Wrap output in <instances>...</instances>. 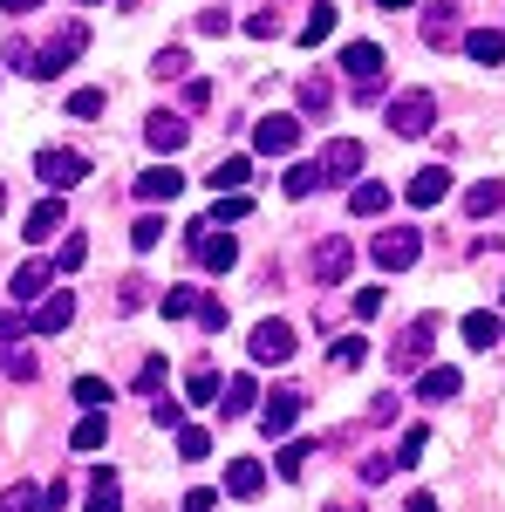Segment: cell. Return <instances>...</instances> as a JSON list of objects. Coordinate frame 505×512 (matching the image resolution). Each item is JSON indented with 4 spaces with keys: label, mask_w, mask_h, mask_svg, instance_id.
<instances>
[{
    "label": "cell",
    "mask_w": 505,
    "mask_h": 512,
    "mask_svg": "<svg viewBox=\"0 0 505 512\" xmlns=\"http://www.w3.org/2000/svg\"><path fill=\"white\" fill-rule=\"evenodd\" d=\"M294 144H301V117H280L273 110V117L253 123V151L260 158H294Z\"/></svg>",
    "instance_id": "3957f363"
},
{
    "label": "cell",
    "mask_w": 505,
    "mask_h": 512,
    "mask_svg": "<svg viewBox=\"0 0 505 512\" xmlns=\"http://www.w3.org/2000/svg\"><path fill=\"white\" fill-rule=\"evenodd\" d=\"M253 362H260V369H280V362H294V321H260V328H253Z\"/></svg>",
    "instance_id": "277c9868"
},
{
    "label": "cell",
    "mask_w": 505,
    "mask_h": 512,
    "mask_svg": "<svg viewBox=\"0 0 505 512\" xmlns=\"http://www.w3.org/2000/svg\"><path fill=\"white\" fill-rule=\"evenodd\" d=\"M465 55L478 62V69H505V35H499V28H471Z\"/></svg>",
    "instance_id": "d6986e66"
},
{
    "label": "cell",
    "mask_w": 505,
    "mask_h": 512,
    "mask_svg": "<svg viewBox=\"0 0 505 512\" xmlns=\"http://www.w3.org/2000/svg\"><path fill=\"white\" fill-rule=\"evenodd\" d=\"M308 458H314V444H301V437H294V444H280L273 472H280V478H301V472H308Z\"/></svg>",
    "instance_id": "d6a6232c"
},
{
    "label": "cell",
    "mask_w": 505,
    "mask_h": 512,
    "mask_svg": "<svg viewBox=\"0 0 505 512\" xmlns=\"http://www.w3.org/2000/svg\"><path fill=\"white\" fill-rule=\"evenodd\" d=\"M178 458H185V465H205V458H212V437L198 431V424H178Z\"/></svg>",
    "instance_id": "1f68e13d"
},
{
    "label": "cell",
    "mask_w": 505,
    "mask_h": 512,
    "mask_svg": "<svg viewBox=\"0 0 505 512\" xmlns=\"http://www.w3.org/2000/svg\"><path fill=\"white\" fill-rule=\"evenodd\" d=\"M444 198H451V171H444V164H424V171L410 178V205L430 212V205H444Z\"/></svg>",
    "instance_id": "5bb4252c"
},
{
    "label": "cell",
    "mask_w": 505,
    "mask_h": 512,
    "mask_svg": "<svg viewBox=\"0 0 505 512\" xmlns=\"http://www.w3.org/2000/svg\"><path fill=\"white\" fill-rule=\"evenodd\" d=\"M335 110V89L321 76H301V117H328Z\"/></svg>",
    "instance_id": "f1b7e54d"
},
{
    "label": "cell",
    "mask_w": 505,
    "mask_h": 512,
    "mask_svg": "<svg viewBox=\"0 0 505 512\" xmlns=\"http://www.w3.org/2000/svg\"><path fill=\"white\" fill-rule=\"evenodd\" d=\"M164 390V355H144V369H137V396H157Z\"/></svg>",
    "instance_id": "b9f144b4"
},
{
    "label": "cell",
    "mask_w": 505,
    "mask_h": 512,
    "mask_svg": "<svg viewBox=\"0 0 505 512\" xmlns=\"http://www.w3.org/2000/svg\"><path fill=\"white\" fill-rule=\"evenodd\" d=\"M424 41L430 48H451L458 41V0H430L424 7Z\"/></svg>",
    "instance_id": "9a60e30c"
},
{
    "label": "cell",
    "mask_w": 505,
    "mask_h": 512,
    "mask_svg": "<svg viewBox=\"0 0 505 512\" xmlns=\"http://www.w3.org/2000/svg\"><path fill=\"white\" fill-rule=\"evenodd\" d=\"M192 253H198V267H212V274H233V267H239V246L219 233V226H198Z\"/></svg>",
    "instance_id": "9c48e42d"
},
{
    "label": "cell",
    "mask_w": 505,
    "mask_h": 512,
    "mask_svg": "<svg viewBox=\"0 0 505 512\" xmlns=\"http://www.w3.org/2000/svg\"><path fill=\"white\" fill-rule=\"evenodd\" d=\"M82 260H89V246H82V239H62V246H55V267H62V274H76Z\"/></svg>",
    "instance_id": "7dc6e473"
},
{
    "label": "cell",
    "mask_w": 505,
    "mask_h": 512,
    "mask_svg": "<svg viewBox=\"0 0 505 512\" xmlns=\"http://www.w3.org/2000/svg\"><path fill=\"white\" fill-rule=\"evenodd\" d=\"M342 69H349L355 82H376L383 76V48H376V41H349V48H342Z\"/></svg>",
    "instance_id": "ffe728a7"
},
{
    "label": "cell",
    "mask_w": 505,
    "mask_h": 512,
    "mask_svg": "<svg viewBox=\"0 0 505 512\" xmlns=\"http://www.w3.org/2000/svg\"><path fill=\"white\" fill-rule=\"evenodd\" d=\"M185 69H192V62H185V48H164V55H157V76H164V82H178Z\"/></svg>",
    "instance_id": "f907efd6"
},
{
    "label": "cell",
    "mask_w": 505,
    "mask_h": 512,
    "mask_svg": "<svg viewBox=\"0 0 505 512\" xmlns=\"http://www.w3.org/2000/svg\"><path fill=\"white\" fill-rule=\"evenodd\" d=\"M424 451H430V431H424V424H410V431H403V451H396V465H424Z\"/></svg>",
    "instance_id": "8d00e7d4"
},
{
    "label": "cell",
    "mask_w": 505,
    "mask_h": 512,
    "mask_svg": "<svg viewBox=\"0 0 505 512\" xmlns=\"http://www.w3.org/2000/svg\"><path fill=\"white\" fill-rule=\"evenodd\" d=\"M48 280H55V267H48V260H21V267H14V280H7V294H14V301H41V287H48Z\"/></svg>",
    "instance_id": "e0dca14e"
},
{
    "label": "cell",
    "mask_w": 505,
    "mask_h": 512,
    "mask_svg": "<svg viewBox=\"0 0 505 512\" xmlns=\"http://www.w3.org/2000/svg\"><path fill=\"white\" fill-rule=\"evenodd\" d=\"M192 28H198V35H226V28H233V14H226V7H205Z\"/></svg>",
    "instance_id": "681fc988"
},
{
    "label": "cell",
    "mask_w": 505,
    "mask_h": 512,
    "mask_svg": "<svg viewBox=\"0 0 505 512\" xmlns=\"http://www.w3.org/2000/svg\"><path fill=\"white\" fill-rule=\"evenodd\" d=\"M246 178H253V164H246V158H226V164H212V185H219V192H239Z\"/></svg>",
    "instance_id": "e575fe53"
},
{
    "label": "cell",
    "mask_w": 505,
    "mask_h": 512,
    "mask_svg": "<svg viewBox=\"0 0 505 512\" xmlns=\"http://www.w3.org/2000/svg\"><path fill=\"white\" fill-rule=\"evenodd\" d=\"M465 342H471V349H485V355H492V349L505 342V321L478 308V315H465Z\"/></svg>",
    "instance_id": "cb8c5ba5"
},
{
    "label": "cell",
    "mask_w": 505,
    "mask_h": 512,
    "mask_svg": "<svg viewBox=\"0 0 505 512\" xmlns=\"http://www.w3.org/2000/svg\"><path fill=\"white\" fill-rule=\"evenodd\" d=\"M267 410H260V431L267 437H287L294 424H301V410H308V396L301 390H273V396H260Z\"/></svg>",
    "instance_id": "52a82bcc"
},
{
    "label": "cell",
    "mask_w": 505,
    "mask_h": 512,
    "mask_svg": "<svg viewBox=\"0 0 505 512\" xmlns=\"http://www.w3.org/2000/svg\"><path fill=\"white\" fill-rule=\"evenodd\" d=\"M0 212H7V185H0Z\"/></svg>",
    "instance_id": "e7e4bbea"
},
{
    "label": "cell",
    "mask_w": 505,
    "mask_h": 512,
    "mask_svg": "<svg viewBox=\"0 0 505 512\" xmlns=\"http://www.w3.org/2000/svg\"><path fill=\"white\" fill-rule=\"evenodd\" d=\"M82 48H89V28H82V21H69V28H62V35H55V41H48V48L35 55V76H62V69L76 62Z\"/></svg>",
    "instance_id": "5b68a950"
},
{
    "label": "cell",
    "mask_w": 505,
    "mask_h": 512,
    "mask_svg": "<svg viewBox=\"0 0 505 512\" xmlns=\"http://www.w3.org/2000/svg\"><path fill=\"white\" fill-rule=\"evenodd\" d=\"M144 144H151L157 158H171V151H185V144H192V123L171 117V110H151V117H144Z\"/></svg>",
    "instance_id": "8992f818"
},
{
    "label": "cell",
    "mask_w": 505,
    "mask_h": 512,
    "mask_svg": "<svg viewBox=\"0 0 505 512\" xmlns=\"http://www.w3.org/2000/svg\"><path fill=\"white\" fill-rule=\"evenodd\" d=\"M328 28H335V7L321 0V7H314L308 21H301V48H321V41H328Z\"/></svg>",
    "instance_id": "836d02e7"
},
{
    "label": "cell",
    "mask_w": 505,
    "mask_h": 512,
    "mask_svg": "<svg viewBox=\"0 0 505 512\" xmlns=\"http://www.w3.org/2000/svg\"><path fill=\"white\" fill-rule=\"evenodd\" d=\"M328 512H362V506H355V499H342V506H328Z\"/></svg>",
    "instance_id": "6125c7cd"
},
{
    "label": "cell",
    "mask_w": 505,
    "mask_h": 512,
    "mask_svg": "<svg viewBox=\"0 0 505 512\" xmlns=\"http://www.w3.org/2000/svg\"><path fill=\"white\" fill-rule=\"evenodd\" d=\"M41 506V485H7L0 492V512H35Z\"/></svg>",
    "instance_id": "74e56055"
},
{
    "label": "cell",
    "mask_w": 505,
    "mask_h": 512,
    "mask_svg": "<svg viewBox=\"0 0 505 512\" xmlns=\"http://www.w3.org/2000/svg\"><path fill=\"white\" fill-rule=\"evenodd\" d=\"M178 192H185V178H178L171 164H151V171L137 178V198H144V205H171Z\"/></svg>",
    "instance_id": "2e32d148"
},
{
    "label": "cell",
    "mask_w": 505,
    "mask_h": 512,
    "mask_svg": "<svg viewBox=\"0 0 505 512\" xmlns=\"http://www.w3.org/2000/svg\"><path fill=\"white\" fill-rule=\"evenodd\" d=\"M144 301H151V287H144V280H123V301H117L123 315H137V308H144Z\"/></svg>",
    "instance_id": "11a10c76"
},
{
    "label": "cell",
    "mask_w": 505,
    "mask_h": 512,
    "mask_svg": "<svg viewBox=\"0 0 505 512\" xmlns=\"http://www.w3.org/2000/svg\"><path fill=\"white\" fill-rule=\"evenodd\" d=\"M35 171H41V185L62 192V185H82L89 178V158L82 151H35Z\"/></svg>",
    "instance_id": "ba28073f"
},
{
    "label": "cell",
    "mask_w": 505,
    "mask_h": 512,
    "mask_svg": "<svg viewBox=\"0 0 505 512\" xmlns=\"http://www.w3.org/2000/svg\"><path fill=\"white\" fill-rule=\"evenodd\" d=\"M76 403L103 410V403H110V383H103V376H76Z\"/></svg>",
    "instance_id": "7bdbcfd3"
},
{
    "label": "cell",
    "mask_w": 505,
    "mask_h": 512,
    "mask_svg": "<svg viewBox=\"0 0 505 512\" xmlns=\"http://www.w3.org/2000/svg\"><path fill=\"white\" fill-rule=\"evenodd\" d=\"M383 315V287H362V294H355V321H376Z\"/></svg>",
    "instance_id": "816d5d0a"
},
{
    "label": "cell",
    "mask_w": 505,
    "mask_h": 512,
    "mask_svg": "<svg viewBox=\"0 0 505 512\" xmlns=\"http://www.w3.org/2000/svg\"><path fill=\"white\" fill-rule=\"evenodd\" d=\"M185 512H219V492H185Z\"/></svg>",
    "instance_id": "680465c9"
},
{
    "label": "cell",
    "mask_w": 505,
    "mask_h": 512,
    "mask_svg": "<svg viewBox=\"0 0 505 512\" xmlns=\"http://www.w3.org/2000/svg\"><path fill=\"white\" fill-rule=\"evenodd\" d=\"M383 123L396 137H430V130H437V96H430V89H403V96L389 103Z\"/></svg>",
    "instance_id": "6da1fadb"
},
{
    "label": "cell",
    "mask_w": 505,
    "mask_h": 512,
    "mask_svg": "<svg viewBox=\"0 0 505 512\" xmlns=\"http://www.w3.org/2000/svg\"><path fill=\"white\" fill-rule=\"evenodd\" d=\"M246 35H253V41H273V35H280V14H273V7H260V14L246 21Z\"/></svg>",
    "instance_id": "c3c4849f"
},
{
    "label": "cell",
    "mask_w": 505,
    "mask_h": 512,
    "mask_svg": "<svg viewBox=\"0 0 505 512\" xmlns=\"http://www.w3.org/2000/svg\"><path fill=\"white\" fill-rule=\"evenodd\" d=\"M198 328H212V335H226V308H219V301H212V294H198Z\"/></svg>",
    "instance_id": "bcb514c9"
},
{
    "label": "cell",
    "mask_w": 505,
    "mask_h": 512,
    "mask_svg": "<svg viewBox=\"0 0 505 512\" xmlns=\"http://www.w3.org/2000/svg\"><path fill=\"white\" fill-rule=\"evenodd\" d=\"M69 321H76V294H48L35 308V335H62Z\"/></svg>",
    "instance_id": "7402d4cb"
},
{
    "label": "cell",
    "mask_w": 505,
    "mask_h": 512,
    "mask_svg": "<svg viewBox=\"0 0 505 512\" xmlns=\"http://www.w3.org/2000/svg\"><path fill=\"white\" fill-rule=\"evenodd\" d=\"M369 260H376L383 274H410V267L424 260V233H417V226H389V233L369 246Z\"/></svg>",
    "instance_id": "7a4b0ae2"
},
{
    "label": "cell",
    "mask_w": 505,
    "mask_h": 512,
    "mask_svg": "<svg viewBox=\"0 0 505 512\" xmlns=\"http://www.w3.org/2000/svg\"><path fill=\"white\" fill-rule=\"evenodd\" d=\"M130 246H137V253H157V246H164V219H137V226H130Z\"/></svg>",
    "instance_id": "f35d334b"
},
{
    "label": "cell",
    "mask_w": 505,
    "mask_h": 512,
    "mask_svg": "<svg viewBox=\"0 0 505 512\" xmlns=\"http://www.w3.org/2000/svg\"><path fill=\"white\" fill-rule=\"evenodd\" d=\"M260 403V383L253 376H226V403H219V417H246Z\"/></svg>",
    "instance_id": "d4e9b609"
},
{
    "label": "cell",
    "mask_w": 505,
    "mask_h": 512,
    "mask_svg": "<svg viewBox=\"0 0 505 512\" xmlns=\"http://www.w3.org/2000/svg\"><path fill=\"white\" fill-rule=\"evenodd\" d=\"M41 0H0V14H35Z\"/></svg>",
    "instance_id": "91938a15"
},
{
    "label": "cell",
    "mask_w": 505,
    "mask_h": 512,
    "mask_svg": "<svg viewBox=\"0 0 505 512\" xmlns=\"http://www.w3.org/2000/svg\"><path fill=\"white\" fill-rule=\"evenodd\" d=\"M69 117H103V89H76V96H69Z\"/></svg>",
    "instance_id": "f6af8a7d"
},
{
    "label": "cell",
    "mask_w": 505,
    "mask_h": 512,
    "mask_svg": "<svg viewBox=\"0 0 505 512\" xmlns=\"http://www.w3.org/2000/svg\"><path fill=\"white\" fill-rule=\"evenodd\" d=\"M82 512H123V485L110 472H96V478H89V506H82Z\"/></svg>",
    "instance_id": "4316f807"
},
{
    "label": "cell",
    "mask_w": 505,
    "mask_h": 512,
    "mask_svg": "<svg viewBox=\"0 0 505 512\" xmlns=\"http://www.w3.org/2000/svg\"><path fill=\"white\" fill-rule=\"evenodd\" d=\"M389 472H396V458H362V485H383Z\"/></svg>",
    "instance_id": "9f6ffc18"
},
{
    "label": "cell",
    "mask_w": 505,
    "mask_h": 512,
    "mask_svg": "<svg viewBox=\"0 0 505 512\" xmlns=\"http://www.w3.org/2000/svg\"><path fill=\"white\" fill-rule=\"evenodd\" d=\"M41 506L62 512V506H69V485H62V478H55V485H41Z\"/></svg>",
    "instance_id": "6f0895ef"
},
{
    "label": "cell",
    "mask_w": 505,
    "mask_h": 512,
    "mask_svg": "<svg viewBox=\"0 0 505 512\" xmlns=\"http://www.w3.org/2000/svg\"><path fill=\"white\" fill-rule=\"evenodd\" d=\"M69 444H76V451H103V444H110V417H103V410H89L76 431H69Z\"/></svg>",
    "instance_id": "484cf974"
},
{
    "label": "cell",
    "mask_w": 505,
    "mask_h": 512,
    "mask_svg": "<svg viewBox=\"0 0 505 512\" xmlns=\"http://www.w3.org/2000/svg\"><path fill=\"white\" fill-rule=\"evenodd\" d=\"M35 369H41L35 349H28L14 328H0V376H14V383H35Z\"/></svg>",
    "instance_id": "7c38bea8"
},
{
    "label": "cell",
    "mask_w": 505,
    "mask_h": 512,
    "mask_svg": "<svg viewBox=\"0 0 505 512\" xmlns=\"http://www.w3.org/2000/svg\"><path fill=\"white\" fill-rule=\"evenodd\" d=\"M458 390H465L458 369H424V376H417V396H424V403H451Z\"/></svg>",
    "instance_id": "603a6c76"
},
{
    "label": "cell",
    "mask_w": 505,
    "mask_h": 512,
    "mask_svg": "<svg viewBox=\"0 0 505 512\" xmlns=\"http://www.w3.org/2000/svg\"><path fill=\"white\" fill-rule=\"evenodd\" d=\"M349 267H355V246H349V239H321V246H314V280H328V287H335V280H349Z\"/></svg>",
    "instance_id": "4fadbf2b"
},
{
    "label": "cell",
    "mask_w": 505,
    "mask_h": 512,
    "mask_svg": "<svg viewBox=\"0 0 505 512\" xmlns=\"http://www.w3.org/2000/svg\"><path fill=\"white\" fill-rule=\"evenodd\" d=\"M212 103V82L205 76H185V110H205Z\"/></svg>",
    "instance_id": "f5cc1de1"
},
{
    "label": "cell",
    "mask_w": 505,
    "mask_h": 512,
    "mask_svg": "<svg viewBox=\"0 0 505 512\" xmlns=\"http://www.w3.org/2000/svg\"><path fill=\"white\" fill-rule=\"evenodd\" d=\"M349 212H355V219H383V212H389V185H355Z\"/></svg>",
    "instance_id": "83f0119b"
},
{
    "label": "cell",
    "mask_w": 505,
    "mask_h": 512,
    "mask_svg": "<svg viewBox=\"0 0 505 512\" xmlns=\"http://www.w3.org/2000/svg\"><path fill=\"white\" fill-rule=\"evenodd\" d=\"M314 171H321L328 185H342V178H355V171H362V144H355V137H335V144L321 151V164H314Z\"/></svg>",
    "instance_id": "8fae6325"
},
{
    "label": "cell",
    "mask_w": 505,
    "mask_h": 512,
    "mask_svg": "<svg viewBox=\"0 0 505 512\" xmlns=\"http://www.w3.org/2000/svg\"><path fill=\"white\" fill-rule=\"evenodd\" d=\"M314 185H321V171H314V164H294V171H287V185H280V192H287V198H308Z\"/></svg>",
    "instance_id": "60d3db41"
},
{
    "label": "cell",
    "mask_w": 505,
    "mask_h": 512,
    "mask_svg": "<svg viewBox=\"0 0 505 512\" xmlns=\"http://www.w3.org/2000/svg\"><path fill=\"white\" fill-rule=\"evenodd\" d=\"M151 424H157V431H178V424H185V403H171V396L157 390V403H151Z\"/></svg>",
    "instance_id": "ab89813d"
},
{
    "label": "cell",
    "mask_w": 505,
    "mask_h": 512,
    "mask_svg": "<svg viewBox=\"0 0 505 512\" xmlns=\"http://www.w3.org/2000/svg\"><path fill=\"white\" fill-rule=\"evenodd\" d=\"M376 7H389V14H396V7H410V0H376Z\"/></svg>",
    "instance_id": "be15d7a7"
},
{
    "label": "cell",
    "mask_w": 505,
    "mask_h": 512,
    "mask_svg": "<svg viewBox=\"0 0 505 512\" xmlns=\"http://www.w3.org/2000/svg\"><path fill=\"white\" fill-rule=\"evenodd\" d=\"M62 219H69V205H62V192H55V198H41L35 212H28L21 233H28V239H55V233H62Z\"/></svg>",
    "instance_id": "44dd1931"
},
{
    "label": "cell",
    "mask_w": 505,
    "mask_h": 512,
    "mask_svg": "<svg viewBox=\"0 0 505 512\" xmlns=\"http://www.w3.org/2000/svg\"><path fill=\"white\" fill-rule=\"evenodd\" d=\"M260 485H267V465H260V458H233V465H226V492H233V499H260Z\"/></svg>",
    "instance_id": "ac0fdd59"
},
{
    "label": "cell",
    "mask_w": 505,
    "mask_h": 512,
    "mask_svg": "<svg viewBox=\"0 0 505 512\" xmlns=\"http://www.w3.org/2000/svg\"><path fill=\"white\" fill-rule=\"evenodd\" d=\"M430 342H437V315H417L410 328H403V342L389 349V355H396V369H417V362L430 355Z\"/></svg>",
    "instance_id": "30bf717a"
},
{
    "label": "cell",
    "mask_w": 505,
    "mask_h": 512,
    "mask_svg": "<svg viewBox=\"0 0 505 512\" xmlns=\"http://www.w3.org/2000/svg\"><path fill=\"white\" fill-rule=\"evenodd\" d=\"M499 205H505V185H492V178H485V185H471V192H465V212H471V219H492Z\"/></svg>",
    "instance_id": "f546056e"
},
{
    "label": "cell",
    "mask_w": 505,
    "mask_h": 512,
    "mask_svg": "<svg viewBox=\"0 0 505 512\" xmlns=\"http://www.w3.org/2000/svg\"><path fill=\"white\" fill-rule=\"evenodd\" d=\"M410 512H437V499H430V492H417V499H410Z\"/></svg>",
    "instance_id": "94428289"
},
{
    "label": "cell",
    "mask_w": 505,
    "mask_h": 512,
    "mask_svg": "<svg viewBox=\"0 0 505 512\" xmlns=\"http://www.w3.org/2000/svg\"><path fill=\"white\" fill-rule=\"evenodd\" d=\"M226 390V383H219V376H212V369H198L192 376V403H212V396Z\"/></svg>",
    "instance_id": "db71d44e"
},
{
    "label": "cell",
    "mask_w": 505,
    "mask_h": 512,
    "mask_svg": "<svg viewBox=\"0 0 505 512\" xmlns=\"http://www.w3.org/2000/svg\"><path fill=\"white\" fill-rule=\"evenodd\" d=\"M362 355H369V342L362 335H342L335 342V369H362Z\"/></svg>",
    "instance_id": "ee69618b"
},
{
    "label": "cell",
    "mask_w": 505,
    "mask_h": 512,
    "mask_svg": "<svg viewBox=\"0 0 505 512\" xmlns=\"http://www.w3.org/2000/svg\"><path fill=\"white\" fill-rule=\"evenodd\" d=\"M157 308H164V321H185L198 308V294H192V287H164V301H157Z\"/></svg>",
    "instance_id": "d590c367"
},
{
    "label": "cell",
    "mask_w": 505,
    "mask_h": 512,
    "mask_svg": "<svg viewBox=\"0 0 505 512\" xmlns=\"http://www.w3.org/2000/svg\"><path fill=\"white\" fill-rule=\"evenodd\" d=\"M246 212H253V198H246V192H226V198H212V219H205V226H239Z\"/></svg>",
    "instance_id": "4dcf8cb0"
}]
</instances>
